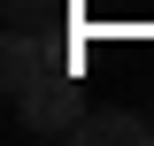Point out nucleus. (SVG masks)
I'll return each mask as SVG.
<instances>
[{
  "label": "nucleus",
  "mask_w": 154,
  "mask_h": 146,
  "mask_svg": "<svg viewBox=\"0 0 154 146\" xmlns=\"http://www.w3.org/2000/svg\"><path fill=\"white\" fill-rule=\"evenodd\" d=\"M46 77H77V54H62V46H46L38 31H8V46H0V85H8V100H23V92H38Z\"/></svg>",
  "instance_id": "obj_1"
},
{
  "label": "nucleus",
  "mask_w": 154,
  "mask_h": 146,
  "mask_svg": "<svg viewBox=\"0 0 154 146\" xmlns=\"http://www.w3.org/2000/svg\"><path fill=\"white\" fill-rule=\"evenodd\" d=\"M23 131H38V138H77V123H85V92H77V77H46L38 92H23L16 100Z\"/></svg>",
  "instance_id": "obj_2"
},
{
  "label": "nucleus",
  "mask_w": 154,
  "mask_h": 146,
  "mask_svg": "<svg viewBox=\"0 0 154 146\" xmlns=\"http://www.w3.org/2000/svg\"><path fill=\"white\" fill-rule=\"evenodd\" d=\"M77 146H154V115H131V108H100L77 123Z\"/></svg>",
  "instance_id": "obj_3"
},
{
  "label": "nucleus",
  "mask_w": 154,
  "mask_h": 146,
  "mask_svg": "<svg viewBox=\"0 0 154 146\" xmlns=\"http://www.w3.org/2000/svg\"><path fill=\"white\" fill-rule=\"evenodd\" d=\"M46 8H54V0H8V31H38Z\"/></svg>",
  "instance_id": "obj_4"
}]
</instances>
